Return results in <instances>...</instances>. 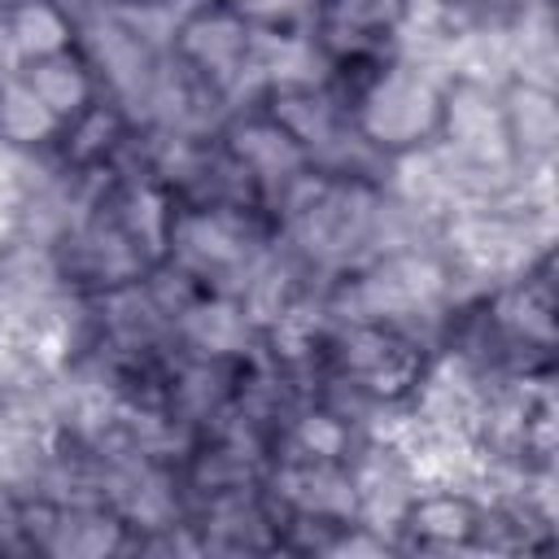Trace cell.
<instances>
[{"mask_svg":"<svg viewBox=\"0 0 559 559\" xmlns=\"http://www.w3.org/2000/svg\"><path fill=\"white\" fill-rule=\"evenodd\" d=\"M432 118V87L419 70H397L389 74L376 92H371V105H367V131L376 140H389V144H402V140H415Z\"/></svg>","mask_w":559,"mask_h":559,"instance_id":"6da1fadb","label":"cell"},{"mask_svg":"<svg viewBox=\"0 0 559 559\" xmlns=\"http://www.w3.org/2000/svg\"><path fill=\"white\" fill-rule=\"evenodd\" d=\"M52 109L35 96L31 83H9L4 96H0V135L13 140V144H26V140H39L48 127H52Z\"/></svg>","mask_w":559,"mask_h":559,"instance_id":"7a4b0ae2","label":"cell"},{"mask_svg":"<svg viewBox=\"0 0 559 559\" xmlns=\"http://www.w3.org/2000/svg\"><path fill=\"white\" fill-rule=\"evenodd\" d=\"M511 122H515V135H520L524 148L546 153L550 140H555V105H550L546 87H524V92H515Z\"/></svg>","mask_w":559,"mask_h":559,"instance_id":"3957f363","label":"cell"},{"mask_svg":"<svg viewBox=\"0 0 559 559\" xmlns=\"http://www.w3.org/2000/svg\"><path fill=\"white\" fill-rule=\"evenodd\" d=\"M31 87H35V96L52 109V114H66V109H74L83 96H87V83H83V74L66 61V57H52V61H44L35 74H31Z\"/></svg>","mask_w":559,"mask_h":559,"instance_id":"277c9868","label":"cell"},{"mask_svg":"<svg viewBox=\"0 0 559 559\" xmlns=\"http://www.w3.org/2000/svg\"><path fill=\"white\" fill-rule=\"evenodd\" d=\"M61 39H66V26H61V17L48 4H26L13 17V44H17V52L44 57V52H57Z\"/></svg>","mask_w":559,"mask_h":559,"instance_id":"5b68a950","label":"cell"},{"mask_svg":"<svg viewBox=\"0 0 559 559\" xmlns=\"http://www.w3.org/2000/svg\"><path fill=\"white\" fill-rule=\"evenodd\" d=\"M240 153L262 170V175H280V170H293L297 166V148L284 131L275 127H253L240 135Z\"/></svg>","mask_w":559,"mask_h":559,"instance_id":"8992f818","label":"cell"},{"mask_svg":"<svg viewBox=\"0 0 559 559\" xmlns=\"http://www.w3.org/2000/svg\"><path fill=\"white\" fill-rule=\"evenodd\" d=\"M188 332H192L205 349L223 354V349H231V345L245 336V319L236 314V306H201V310L188 319Z\"/></svg>","mask_w":559,"mask_h":559,"instance_id":"52a82bcc","label":"cell"},{"mask_svg":"<svg viewBox=\"0 0 559 559\" xmlns=\"http://www.w3.org/2000/svg\"><path fill=\"white\" fill-rule=\"evenodd\" d=\"M419 528L432 533V537H459L467 533V507L454 502V498H428L419 511H415Z\"/></svg>","mask_w":559,"mask_h":559,"instance_id":"ba28073f","label":"cell"},{"mask_svg":"<svg viewBox=\"0 0 559 559\" xmlns=\"http://www.w3.org/2000/svg\"><path fill=\"white\" fill-rule=\"evenodd\" d=\"M301 441H306L314 454H323V459H328V454H336V450H341V428H336L328 415H314V419H306V424H301Z\"/></svg>","mask_w":559,"mask_h":559,"instance_id":"9c48e42d","label":"cell"},{"mask_svg":"<svg viewBox=\"0 0 559 559\" xmlns=\"http://www.w3.org/2000/svg\"><path fill=\"white\" fill-rule=\"evenodd\" d=\"M240 9H249V13H258V17H271V13H284L288 0H240Z\"/></svg>","mask_w":559,"mask_h":559,"instance_id":"30bf717a","label":"cell"},{"mask_svg":"<svg viewBox=\"0 0 559 559\" xmlns=\"http://www.w3.org/2000/svg\"><path fill=\"white\" fill-rule=\"evenodd\" d=\"M13 61H17V44H13V26H4V22H0V66L9 70Z\"/></svg>","mask_w":559,"mask_h":559,"instance_id":"8fae6325","label":"cell"}]
</instances>
